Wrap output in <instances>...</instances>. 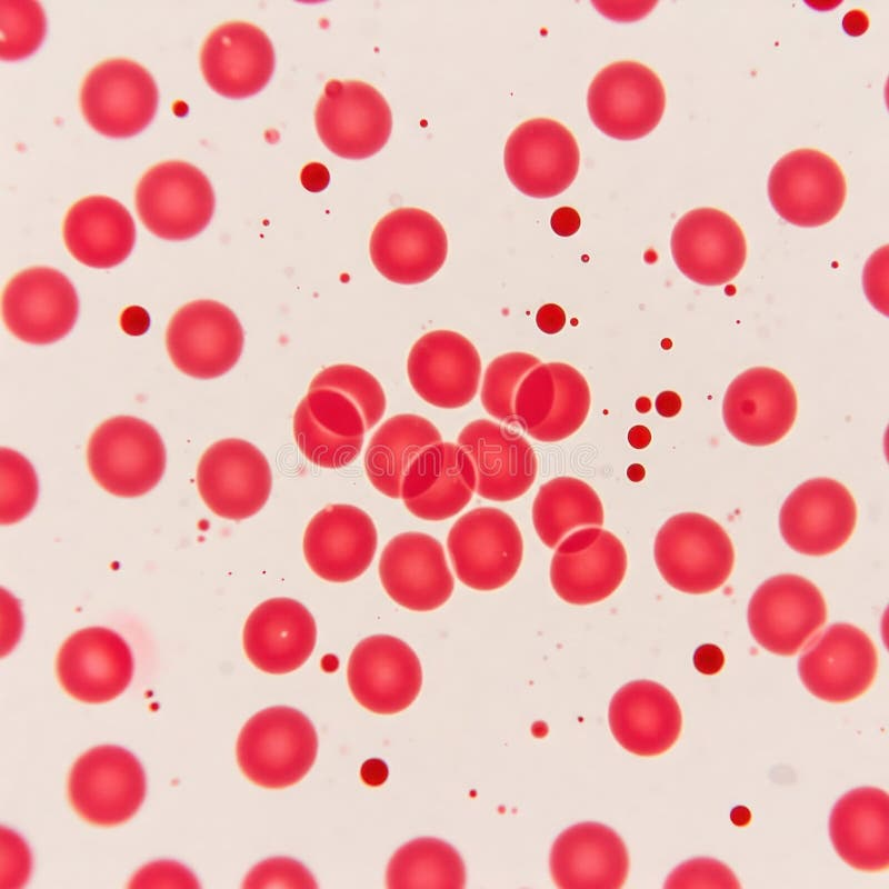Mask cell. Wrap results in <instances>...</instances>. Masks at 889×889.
<instances>
[{"instance_id": "cell-38", "label": "cell", "mask_w": 889, "mask_h": 889, "mask_svg": "<svg viewBox=\"0 0 889 889\" xmlns=\"http://www.w3.org/2000/svg\"><path fill=\"white\" fill-rule=\"evenodd\" d=\"M386 886L389 889H462L466 886L465 862L446 841L417 838L401 846L390 858Z\"/></svg>"}, {"instance_id": "cell-16", "label": "cell", "mask_w": 889, "mask_h": 889, "mask_svg": "<svg viewBox=\"0 0 889 889\" xmlns=\"http://www.w3.org/2000/svg\"><path fill=\"white\" fill-rule=\"evenodd\" d=\"M1 304L7 329L31 344H49L64 338L79 313V299L71 281L46 266L14 274L3 289Z\"/></svg>"}, {"instance_id": "cell-51", "label": "cell", "mask_w": 889, "mask_h": 889, "mask_svg": "<svg viewBox=\"0 0 889 889\" xmlns=\"http://www.w3.org/2000/svg\"><path fill=\"white\" fill-rule=\"evenodd\" d=\"M122 329L129 334H141L149 326V317L146 310L139 307L127 308L120 319Z\"/></svg>"}, {"instance_id": "cell-40", "label": "cell", "mask_w": 889, "mask_h": 889, "mask_svg": "<svg viewBox=\"0 0 889 889\" xmlns=\"http://www.w3.org/2000/svg\"><path fill=\"white\" fill-rule=\"evenodd\" d=\"M292 430L300 452L324 469L348 466L360 455L363 444V438H341L321 428L312 419L303 398L293 413Z\"/></svg>"}, {"instance_id": "cell-6", "label": "cell", "mask_w": 889, "mask_h": 889, "mask_svg": "<svg viewBox=\"0 0 889 889\" xmlns=\"http://www.w3.org/2000/svg\"><path fill=\"white\" fill-rule=\"evenodd\" d=\"M447 548L457 578L477 591L505 587L517 575L523 557L518 525L493 507L462 515L449 530Z\"/></svg>"}, {"instance_id": "cell-10", "label": "cell", "mask_w": 889, "mask_h": 889, "mask_svg": "<svg viewBox=\"0 0 889 889\" xmlns=\"http://www.w3.org/2000/svg\"><path fill=\"white\" fill-rule=\"evenodd\" d=\"M826 600L810 580L792 573L762 582L748 606V626L767 651L790 657L798 653L825 626Z\"/></svg>"}, {"instance_id": "cell-53", "label": "cell", "mask_w": 889, "mask_h": 889, "mask_svg": "<svg viewBox=\"0 0 889 889\" xmlns=\"http://www.w3.org/2000/svg\"><path fill=\"white\" fill-rule=\"evenodd\" d=\"M681 406L682 402L680 396L671 390H665L656 398L657 412L666 418L677 416L681 410Z\"/></svg>"}, {"instance_id": "cell-43", "label": "cell", "mask_w": 889, "mask_h": 889, "mask_svg": "<svg viewBox=\"0 0 889 889\" xmlns=\"http://www.w3.org/2000/svg\"><path fill=\"white\" fill-rule=\"evenodd\" d=\"M1 522L14 523L33 508L38 496L37 475L30 462L12 449H1Z\"/></svg>"}, {"instance_id": "cell-27", "label": "cell", "mask_w": 889, "mask_h": 889, "mask_svg": "<svg viewBox=\"0 0 889 889\" xmlns=\"http://www.w3.org/2000/svg\"><path fill=\"white\" fill-rule=\"evenodd\" d=\"M378 546V532L362 509L333 503L319 510L306 527L304 560L320 579L346 583L363 575Z\"/></svg>"}, {"instance_id": "cell-48", "label": "cell", "mask_w": 889, "mask_h": 889, "mask_svg": "<svg viewBox=\"0 0 889 889\" xmlns=\"http://www.w3.org/2000/svg\"><path fill=\"white\" fill-rule=\"evenodd\" d=\"M536 323L543 333L555 334L565 327L566 313L559 304L546 303L537 311Z\"/></svg>"}, {"instance_id": "cell-57", "label": "cell", "mask_w": 889, "mask_h": 889, "mask_svg": "<svg viewBox=\"0 0 889 889\" xmlns=\"http://www.w3.org/2000/svg\"><path fill=\"white\" fill-rule=\"evenodd\" d=\"M646 476V470L640 463H632L627 469V477L633 482L641 481Z\"/></svg>"}, {"instance_id": "cell-46", "label": "cell", "mask_w": 889, "mask_h": 889, "mask_svg": "<svg viewBox=\"0 0 889 889\" xmlns=\"http://www.w3.org/2000/svg\"><path fill=\"white\" fill-rule=\"evenodd\" d=\"M243 887L316 888L314 878L301 863L289 858H272L257 865Z\"/></svg>"}, {"instance_id": "cell-42", "label": "cell", "mask_w": 889, "mask_h": 889, "mask_svg": "<svg viewBox=\"0 0 889 889\" xmlns=\"http://www.w3.org/2000/svg\"><path fill=\"white\" fill-rule=\"evenodd\" d=\"M1 58L18 60L30 56L41 44L47 18L37 1L1 0Z\"/></svg>"}, {"instance_id": "cell-25", "label": "cell", "mask_w": 889, "mask_h": 889, "mask_svg": "<svg viewBox=\"0 0 889 889\" xmlns=\"http://www.w3.org/2000/svg\"><path fill=\"white\" fill-rule=\"evenodd\" d=\"M378 572L387 595L411 611L437 610L455 589L442 545L419 531L402 532L390 539L381 552Z\"/></svg>"}, {"instance_id": "cell-7", "label": "cell", "mask_w": 889, "mask_h": 889, "mask_svg": "<svg viewBox=\"0 0 889 889\" xmlns=\"http://www.w3.org/2000/svg\"><path fill=\"white\" fill-rule=\"evenodd\" d=\"M660 77L636 60L613 61L591 80L587 109L593 124L618 140H637L657 128L666 109Z\"/></svg>"}, {"instance_id": "cell-34", "label": "cell", "mask_w": 889, "mask_h": 889, "mask_svg": "<svg viewBox=\"0 0 889 889\" xmlns=\"http://www.w3.org/2000/svg\"><path fill=\"white\" fill-rule=\"evenodd\" d=\"M829 835L838 856L851 868L877 873L889 867V797L876 787L843 795L831 810Z\"/></svg>"}, {"instance_id": "cell-36", "label": "cell", "mask_w": 889, "mask_h": 889, "mask_svg": "<svg viewBox=\"0 0 889 889\" xmlns=\"http://www.w3.org/2000/svg\"><path fill=\"white\" fill-rule=\"evenodd\" d=\"M441 441L438 428L427 418L413 413L393 416L369 441L363 461L366 475L380 493L399 499L402 479L412 461Z\"/></svg>"}, {"instance_id": "cell-31", "label": "cell", "mask_w": 889, "mask_h": 889, "mask_svg": "<svg viewBox=\"0 0 889 889\" xmlns=\"http://www.w3.org/2000/svg\"><path fill=\"white\" fill-rule=\"evenodd\" d=\"M477 487L473 463L457 443L438 442L410 465L400 490L406 508L426 521H442L459 513Z\"/></svg>"}, {"instance_id": "cell-54", "label": "cell", "mask_w": 889, "mask_h": 889, "mask_svg": "<svg viewBox=\"0 0 889 889\" xmlns=\"http://www.w3.org/2000/svg\"><path fill=\"white\" fill-rule=\"evenodd\" d=\"M650 441H651V432L647 427L642 424L633 426L628 431V442L635 449H643L649 446Z\"/></svg>"}, {"instance_id": "cell-33", "label": "cell", "mask_w": 889, "mask_h": 889, "mask_svg": "<svg viewBox=\"0 0 889 889\" xmlns=\"http://www.w3.org/2000/svg\"><path fill=\"white\" fill-rule=\"evenodd\" d=\"M550 873L561 889H619L629 873V855L621 837L598 822H581L562 831L550 851Z\"/></svg>"}, {"instance_id": "cell-15", "label": "cell", "mask_w": 889, "mask_h": 889, "mask_svg": "<svg viewBox=\"0 0 889 889\" xmlns=\"http://www.w3.org/2000/svg\"><path fill=\"white\" fill-rule=\"evenodd\" d=\"M369 254L373 267L387 280L418 284L431 279L444 264L448 236L429 211L398 208L376 223Z\"/></svg>"}, {"instance_id": "cell-5", "label": "cell", "mask_w": 889, "mask_h": 889, "mask_svg": "<svg viewBox=\"0 0 889 889\" xmlns=\"http://www.w3.org/2000/svg\"><path fill=\"white\" fill-rule=\"evenodd\" d=\"M140 220L154 236L181 241L209 224L216 206L212 186L196 166L166 160L149 168L136 187Z\"/></svg>"}, {"instance_id": "cell-4", "label": "cell", "mask_w": 889, "mask_h": 889, "mask_svg": "<svg viewBox=\"0 0 889 889\" xmlns=\"http://www.w3.org/2000/svg\"><path fill=\"white\" fill-rule=\"evenodd\" d=\"M87 463L96 482L107 492L123 498L140 497L162 478L166 448L158 431L147 421L117 416L92 432Z\"/></svg>"}, {"instance_id": "cell-13", "label": "cell", "mask_w": 889, "mask_h": 889, "mask_svg": "<svg viewBox=\"0 0 889 889\" xmlns=\"http://www.w3.org/2000/svg\"><path fill=\"white\" fill-rule=\"evenodd\" d=\"M244 334L238 317L226 304L210 299L193 300L171 318L166 347L172 363L198 379L223 376L238 362Z\"/></svg>"}, {"instance_id": "cell-2", "label": "cell", "mask_w": 889, "mask_h": 889, "mask_svg": "<svg viewBox=\"0 0 889 889\" xmlns=\"http://www.w3.org/2000/svg\"><path fill=\"white\" fill-rule=\"evenodd\" d=\"M653 556L663 580L689 595H705L723 586L735 566V548L712 518L682 512L658 530Z\"/></svg>"}, {"instance_id": "cell-50", "label": "cell", "mask_w": 889, "mask_h": 889, "mask_svg": "<svg viewBox=\"0 0 889 889\" xmlns=\"http://www.w3.org/2000/svg\"><path fill=\"white\" fill-rule=\"evenodd\" d=\"M300 182L306 190L310 192H320L328 187L330 182V172L328 168L320 162H309L300 172Z\"/></svg>"}, {"instance_id": "cell-44", "label": "cell", "mask_w": 889, "mask_h": 889, "mask_svg": "<svg viewBox=\"0 0 889 889\" xmlns=\"http://www.w3.org/2000/svg\"><path fill=\"white\" fill-rule=\"evenodd\" d=\"M312 419L326 431L341 438L361 439L366 423L358 406L332 388L308 389L303 398Z\"/></svg>"}, {"instance_id": "cell-37", "label": "cell", "mask_w": 889, "mask_h": 889, "mask_svg": "<svg viewBox=\"0 0 889 889\" xmlns=\"http://www.w3.org/2000/svg\"><path fill=\"white\" fill-rule=\"evenodd\" d=\"M532 523L541 542L555 549L571 530L602 527V501L595 489L573 477H557L543 483L532 505Z\"/></svg>"}, {"instance_id": "cell-18", "label": "cell", "mask_w": 889, "mask_h": 889, "mask_svg": "<svg viewBox=\"0 0 889 889\" xmlns=\"http://www.w3.org/2000/svg\"><path fill=\"white\" fill-rule=\"evenodd\" d=\"M591 406L588 381L565 362L540 363L515 397L516 423L541 442L562 441L585 423Z\"/></svg>"}, {"instance_id": "cell-11", "label": "cell", "mask_w": 889, "mask_h": 889, "mask_svg": "<svg viewBox=\"0 0 889 889\" xmlns=\"http://www.w3.org/2000/svg\"><path fill=\"white\" fill-rule=\"evenodd\" d=\"M322 143L346 159H364L379 152L392 130V113L382 93L360 80H329L314 111Z\"/></svg>"}, {"instance_id": "cell-56", "label": "cell", "mask_w": 889, "mask_h": 889, "mask_svg": "<svg viewBox=\"0 0 889 889\" xmlns=\"http://www.w3.org/2000/svg\"><path fill=\"white\" fill-rule=\"evenodd\" d=\"M730 819L733 822V825L742 827L750 822L751 813L747 807L738 806L732 809L730 813Z\"/></svg>"}, {"instance_id": "cell-8", "label": "cell", "mask_w": 889, "mask_h": 889, "mask_svg": "<svg viewBox=\"0 0 889 889\" xmlns=\"http://www.w3.org/2000/svg\"><path fill=\"white\" fill-rule=\"evenodd\" d=\"M768 197L787 222L802 228L829 223L847 198V180L839 163L813 148H799L780 157L768 177Z\"/></svg>"}, {"instance_id": "cell-14", "label": "cell", "mask_w": 889, "mask_h": 889, "mask_svg": "<svg viewBox=\"0 0 889 889\" xmlns=\"http://www.w3.org/2000/svg\"><path fill=\"white\" fill-rule=\"evenodd\" d=\"M197 487L214 515L240 521L257 515L267 503L272 472L268 459L254 444L227 438L211 444L201 456Z\"/></svg>"}, {"instance_id": "cell-52", "label": "cell", "mask_w": 889, "mask_h": 889, "mask_svg": "<svg viewBox=\"0 0 889 889\" xmlns=\"http://www.w3.org/2000/svg\"><path fill=\"white\" fill-rule=\"evenodd\" d=\"M388 767L381 759L371 758L363 762L360 769V777L364 785L379 787L388 778Z\"/></svg>"}, {"instance_id": "cell-19", "label": "cell", "mask_w": 889, "mask_h": 889, "mask_svg": "<svg viewBox=\"0 0 889 889\" xmlns=\"http://www.w3.org/2000/svg\"><path fill=\"white\" fill-rule=\"evenodd\" d=\"M879 658L871 638L851 623L831 625L798 661L799 678L816 698L843 703L866 693Z\"/></svg>"}, {"instance_id": "cell-22", "label": "cell", "mask_w": 889, "mask_h": 889, "mask_svg": "<svg viewBox=\"0 0 889 889\" xmlns=\"http://www.w3.org/2000/svg\"><path fill=\"white\" fill-rule=\"evenodd\" d=\"M628 556L621 540L600 527L572 532L558 546L550 563V582L567 603L589 606L610 597L622 583Z\"/></svg>"}, {"instance_id": "cell-30", "label": "cell", "mask_w": 889, "mask_h": 889, "mask_svg": "<svg viewBox=\"0 0 889 889\" xmlns=\"http://www.w3.org/2000/svg\"><path fill=\"white\" fill-rule=\"evenodd\" d=\"M317 642V625L299 601L270 598L248 616L242 646L248 660L270 675L290 673L310 658Z\"/></svg>"}, {"instance_id": "cell-12", "label": "cell", "mask_w": 889, "mask_h": 889, "mask_svg": "<svg viewBox=\"0 0 889 889\" xmlns=\"http://www.w3.org/2000/svg\"><path fill=\"white\" fill-rule=\"evenodd\" d=\"M580 150L572 132L550 118L519 123L507 138L503 167L521 193L547 199L567 190L576 180Z\"/></svg>"}, {"instance_id": "cell-39", "label": "cell", "mask_w": 889, "mask_h": 889, "mask_svg": "<svg viewBox=\"0 0 889 889\" xmlns=\"http://www.w3.org/2000/svg\"><path fill=\"white\" fill-rule=\"evenodd\" d=\"M541 360L528 352H507L495 358L488 366L482 381L481 403L483 409L501 422L516 423L515 397L525 377Z\"/></svg>"}, {"instance_id": "cell-3", "label": "cell", "mask_w": 889, "mask_h": 889, "mask_svg": "<svg viewBox=\"0 0 889 889\" xmlns=\"http://www.w3.org/2000/svg\"><path fill=\"white\" fill-rule=\"evenodd\" d=\"M147 790L144 770L129 750L93 747L72 765L67 792L74 812L98 827H114L140 809Z\"/></svg>"}, {"instance_id": "cell-1", "label": "cell", "mask_w": 889, "mask_h": 889, "mask_svg": "<svg viewBox=\"0 0 889 889\" xmlns=\"http://www.w3.org/2000/svg\"><path fill=\"white\" fill-rule=\"evenodd\" d=\"M318 755V735L307 716L276 706L254 713L241 728L236 758L252 783L284 789L300 782Z\"/></svg>"}, {"instance_id": "cell-32", "label": "cell", "mask_w": 889, "mask_h": 889, "mask_svg": "<svg viewBox=\"0 0 889 889\" xmlns=\"http://www.w3.org/2000/svg\"><path fill=\"white\" fill-rule=\"evenodd\" d=\"M608 720L616 741L639 757L669 751L682 730L681 708L675 696L651 680H635L612 697Z\"/></svg>"}, {"instance_id": "cell-20", "label": "cell", "mask_w": 889, "mask_h": 889, "mask_svg": "<svg viewBox=\"0 0 889 889\" xmlns=\"http://www.w3.org/2000/svg\"><path fill=\"white\" fill-rule=\"evenodd\" d=\"M347 680L360 706L377 715L409 708L422 687V667L414 650L390 635H373L353 648Z\"/></svg>"}, {"instance_id": "cell-35", "label": "cell", "mask_w": 889, "mask_h": 889, "mask_svg": "<svg viewBox=\"0 0 889 889\" xmlns=\"http://www.w3.org/2000/svg\"><path fill=\"white\" fill-rule=\"evenodd\" d=\"M62 236L67 250L80 263L109 269L123 262L136 242V226L128 209L101 194L84 197L67 211Z\"/></svg>"}, {"instance_id": "cell-9", "label": "cell", "mask_w": 889, "mask_h": 889, "mask_svg": "<svg viewBox=\"0 0 889 889\" xmlns=\"http://www.w3.org/2000/svg\"><path fill=\"white\" fill-rule=\"evenodd\" d=\"M158 87L151 73L127 58H110L86 74L80 107L86 121L111 138L132 137L152 121L158 108Z\"/></svg>"}, {"instance_id": "cell-28", "label": "cell", "mask_w": 889, "mask_h": 889, "mask_svg": "<svg viewBox=\"0 0 889 889\" xmlns=\"http://www.w3.org/2000/svg\"><path fill=\"white\" fill-rule=\"evenodd\" d=\"M274 66V49L267 33L241 20L216 27L200 51L204 80L213 91L231 99L260 92L270 81Z\"/></svg>"}, {"instance_id": "cell-41", "label": "cell", "mask_w": 889, "mask_h": 889, "mask_svg": "<svg viewBox=\"0 0 889 889\" xmlns=\"http://www.w3.org/2000/svg\"><path fill=\"white\" fill-rule=\"evenodd\" d=\"M332 388L352 400L360 409L366 430H371L383 417L387 398L380 382L361 367L338 363L319 371L309 389Z\"/></svg>"}, {"instance_id": "cell-29", "label": "cell", "mask_w": 889, "mask_h": 889, "mask_svg": "<svg viewBox=\"0 0 889 889\" xmlns=\"http://www.w3.org/2000/svg\"><path fill=\"white\" fill-rule=\"evenodd\" d=\"M458 444L470 457L477 477V493L506 502L523 496L533 485L538 461L530 443L519 433L486 419L468 423Z\"/></svg>"}, {"instance_id": "cell-26", "label": "cell", "mask_w": 889, "mask_h": 889, "mask_svg": "<svg viewBox=\"0 0 889 889\" xmlns=\"http://www.w3.org/2000/svg\"><path fill=\"white\" fill-rule=\"evenodd\" d=\"M407 373L414 392L427 403L458 409L477 394L481 359L475 344L452 330H432L411 347Z\"/></svg>"}, {"instance_id": "cell-21", "label": "cell", "mask_w": 889, "mask_h": 889, "mask_svg": "<svg viewBox=\"0 0 889 889\" xmlns=\"http://www.w3.org/2000/svg\"><path fill=\"white\" fill-rule=\"evenodd\" d=\"M798 412L796 389L781 371L752 367L738 374L727 387L722 418L727 430L738 441L767 447L785 438Z\"/></svg>"}, {"instance_id": "cell-24", "label": "cell", "mask_w": 889, "mask_h": 889, "mask_svg": "<svg viewBox=\"0 0 889 889\" xmlns=\"http://www.w3.org/2000/svg\"><path fill=\"white\" fill-rule=\"evenodd\" d=\"M133 668L128 643L103 627L76 631L64 640L56 658L57 679L64 692L91 705L118 698L128 688Z\"/></svg>"}, {"instance_id": "cell-17", "label": "cell", "mask_w": 889, "mask_h": 889, "mask_svg": "<svg viewBox=\"0 0 889 889\" xmlns=\"http://www.w3.org/2000/svg\"><path fill=\"white\" fill-rule=\"evenodd\" d=\"M857 518L856 500L845 485L831 478H815L787 497L780 509L779 528L792 550L822 557L848 542Z\"/></svg>"}, {"instance_id": "cell-47", "label": "cell", "mask_w": 889, "mask_h": 889, "mask_svg": "<svg viewBox=\"0 0 889 889\" xmlns=\"http://www.w3.org/2000/svg\"><path fill=\"white\" fill-rule=\"evenodd\" d=\"M692 661L697 671L706 676H712L723 668L725 655L718 646L703 643L695 650Z\"/></svg>"}, {"instance_id": "cell-55", "label": "cell", "mask_w": 889, "mask_h": 889, "mask_svg": "<svg viewBox=\"0 0 889 889\" xmlns=\"http://www.w3.org/2000/svg\"><path fill=\"white\" fill-rule=\"evenodd\" d=\"M853 24L857 26V36L866 31L868 27V19L863 12L856 10L846 14L843 19V29L849 32Z\"/></svg>"}, {"instance_id": "cell-45", "label": "cell", "mask_w": 889, "mask_h": 889, "mask_svg": "<svg viewBox=\"0 0 889 889\" xmlns=\"http://www.w3.org/2000/svg\"><path fill=\"white\" fill-rule=\"evenodd\" d=\"M666 887L738 888L737 877L722 862L698 858L679 866L668 878Z\"/></svg>"}, {"instance_id": "cell-23", "label": "cell", "mask_w": 889, "mask_h": 889, "mask_svg": "<svg viewBox=\"0 0 889 889\" xmlns=\"http://www.w3.org/2000/svg\"><path fill=\"white\" fill-rule=\"evenodd\" d=\"M672 259L682 274L702 286L733 280L747 260V240L727 212L701 207L676 222L670 239Z\"/></svg>"}, {"instance_id": "cell-58", "label": "cell", "mask_w": 889, "mask_h": 889, "mask_svg": "<svg viewBox=\"0 0 889 889\" xmlns=\"http://www.w3.org/2000/svg\"><path fill=\"white\" fill-rule=\"evenodd\" d=\"M636 408L641 413L648 412L651 408L650 400L646 397L638 398L636 402Z\"/></svg>"}, {"instance_id": "cell-49", "label": "cell", "mask_w": 889, "mask_h": 889, "mask_svg": "<svg viewBox=\"0 0 889 889\" xmlns=\"http://www.w3.org/2000/svg\"><path fill=\"white\" fill-rule=\"evenodd\" d=\"M580 224V216L578 211L571 207H560L551 214V229L560 237H570L577 233Z\"/></svg>"}]
</instances>
